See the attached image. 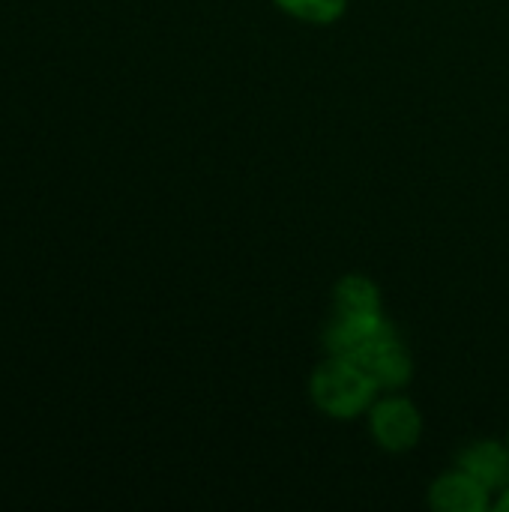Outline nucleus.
<instances>
[{
  "instance_id": "obj_1",
  "label": "nucleus",
  "mask_w": 509,
  "mask_h": 512,
  "mask_svg": "<svg viewBox=\"0 0 509 512\" xmlns=\"http://www.w3.org/2000/svg\"><path fill=\"white\" fill-rule=\"evenodd\" d=\"M327 354L354 360L366 369L381 390H402L411 375L414 363L408 348L402 345L396 327L381 315H333L324 333Z\"/></svg>"
},
{
  "instance_id": "obj_2",
  "label": "nucleus",
  "mask_w": 509,
  "mask_h": 512,
  "mask_svg": "<svg viewBox=\"0 0 509 512\" xmlns=\"http://www.w3.org/2000/svg\"><path fill=\"white\" fill-rule=\"evenodd\" d=\"M309 396H312L315 408L324 411L327 417L357 420V417L369 414V408L378 402L381 387L354 360L327 354V360L309 378Z\"/></svg>"
},
{
  "instance_id": "obj_3",
  "label": "nucleus",
  "mask_w": 509,
  "mask_h": 512,
  "mask_svg": "<svg viewBox=\"0 0 509 512\" xmlns=\"http://www.w3.org/2000/svg\"><path fill=\"white\" fill-rule=\"evenodd\" d=\"M369 432L387 453H408L423 438V414L408 396H384L369 408Z\"/></svg>"
},
{
  "instance_id": "obj_4",
  "label": "nucleus",
  "mask_w": 509,
  "mask_h": 512,
  "mask_svg": "<svg viewBox=\"0 0 509 512\" xmlns=\"http://www.w3.org/2000/svg\"><path fill=\"white\" fill-rule=\"evenodd\" d=\"M429 507L441 512H486L495 507V495L468 471L456 468L429 486Z\"/></svg>"
},
{
  "instance_id": "obj_5",
  "label": "nucleus",
  "mask_w": 509,
  "mask_h": 512,
  "mask_svg": "<svg viewBox=\"0 0 509 512\" xmlns=\"http://www.w3.org/2000/svg\"><path fill=\"white\" fill-rule=\"evenodd\" d=\"M456 468L468 471L492 495H501L509 486V444H501V441H474L459 456Z\"/></svg>"
},
{
  "instance_id": "obj_6",
  "label": "nucleus",
  "mask_w": 509,
  "mask_h": 512,
  "mask_svg": "<svg viewBox=\"0 0 509 512\" xmlns=\"http://www.w3.org/2000/svg\"><path fill=\"white\" fill-rule=\"evenodd\" d=\"M333 315H381V291L372 279L351 273L336 285Z\"/></svg>"
},
{
  "instance_id": "obj_7",
  "label": "nucleus",
  "mask_w": 509,
  "mask_h": 512,
  "mask_svg": "<svg viewBox=\"0 0 509 512\" xmlns=\"http://www.w3.org/2000/svg\"><path fill=\"white\" fill-rule=\"evenodd\" d=\"M285 15L306 24H333L345 15L348 0H273Z\"/></svg>"
},
{
  "instance_id": "obj_8",
  "label": "nucleus",
  "mask_w": 509,
  "mask_h": 512,
  "mask_svg": "<svg viewBox=\"0 0 509 512\" xmlns=\"http://www.w3.org/2000/svg\"><path fill=\"white\" fill-rule=\"evenodd\" d=\"M495 510H501V512H509V486L495 498Z\"/></svg>"
},
{
  "instance_id": "obj_9",
  "label": "nucleus",
  "mask_w": 509,
  "mask_h": 512,
  "mask_svg": "<svg viewBox=\"0 0 509 512\" xmlns=\"http://www.w3.org/2000/svg\"><path fill=\"white\" fill-rule=\"evenodd\" d=\"M507 444H509V435H507Z\"/></svg>"
}]
</instances>
